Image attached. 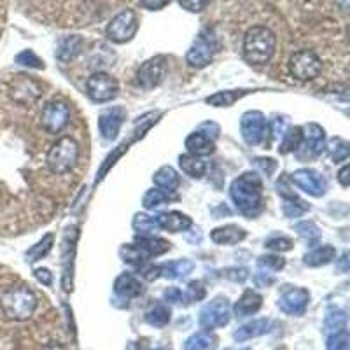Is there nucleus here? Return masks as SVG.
Wrapping results in <instances>:
<instances>
[{"instance_id": "obj_10", "label": "nucleus", "mask_w": 350, "mask_h": 350, "mask_svg": "<svg viewBox=\"0 0 350 350\" xmlns=\"http://www.w3.org/2000/svg\"><path fill=\"white\" fill-rule=\"evenodd\" d=\"M230 301L226 298H215L212 299L208 305L200 314V324L205 329H217V327H224L230 323Z\"/></svg>"}, {"instance_id": "obj_6", "label": "nucleus", "mask_w": 350, "mask_h": 350, "mask_svg": "<svg viewBox=\"0 0 350 350\" xmlns=\"http://www.w3.org/2000/svg\"><path fill=\"white\" fill-rule=\"evenodd\" d=\"M323 62L310 49H301L295 53L289 60V70L298 81H312L321 74Z\"/></svg>"}, {"instance_id": "obj_13", "label": "nucleus", "mask_w": 350, "mask_h": 350, "mask_svg": "<svg viewBox=\"0 0 350 350\" xmlns=\"http://www.w3.org/2000/svg\"><path fill=\"white\" fill-rule=\"evenodd\" d=\"M240 130H242V137L245 140V144H249V146H258L267 137V120H265V116L259 111H249L242 116Z\"/></svg>"}, {"instance_id": "obj_31", "label": "nucleus", "mask_w": 350, "mask_h": 350, "mask_svg": "<svg viewBox=\"0 0 350 350\" xmlns=\"http://www.w3.org/2000/svg\"><path fill=\"white\" fill-rule=\"evenodd\" d=\"M299 144H301V128H287V130L284 131L279 151L282 152V154H289V152L298 151Z\"/></svg>"}, {"instance_id": "obj_24", "label": "nucleus", "mask_w": 350, "mask_h": 350, "mask_svg": "<svg viewBox=\"0 0 350 350\" xmlns=\"http://www.w3.org/2000/svg\"><path fill=\"white\" fill-rule=\"evenodd\" d=\"M186 148L189 151V154L196 156V158H200V156H208L215 151L214 140L205 135V133H202V131H195V133L187 137Z\"/></svg>"}, {"instance_id": "obj_36", "label": "nucleus", "mask_w": 350, "mask_h": 350, "mask_svg": "<svg viewBox=\"0 0 350 350\" xmlns=\"http://www.w3.org/2000/svg\"><path fill=\"white\" fill-rule=\"evenodd\" d=\"M167 200L168 195L161 191V189H149V191L144 195L142 205L148 208V211H154V208H159L161 205H165Z\"/></svg>"}, {"instance_id": "obj_29", "label": "nucleus", "mask_w": 350, "mask_h": 350, "mask_svg": "<svg viewBox=\"0 0 350 350\" xmlns=\"http://www.w3.org/2000/svg\"><path fill=\"white\" fill-rule=\"evenodd\" d=\"M179 165L180 168H183L184 174L193 177V179H202L203 175H205V170H207V167H205V163H203L202 159L196 158V156L193 154L180 156Z\"/></svg>"}, {"instance_id": "obj_41", "label": "nucleus", "mask_w": 350, "mask_h": 350, "mask_svg": "<svg viewBox=\"0 0 350 350\" xmlns=\"http://www.w3.org/2000/svg\"><path fill=\"white\" fill-rule=\"evenodd\" d=\"M205 298V287H203L202 282L195 280L187 286L186 293H183V299H186V303L200 301V299Z\"/></svg>"}, {"instance_id": "obj_54", "label": "nucleus", "mask_w": 350, "mask_h": 350, "mask_svg": "<svg viewBox=\"0 0 350 350\" xmlns=\"http://www.w3.org/2000/svg\"><path fill=\"white\" fill-rule=\"evenodd\" d=\"M350 168H349V165H343L342 167V170L338 172V180H340V184H342L343 187H349V184H350Z\"/></svg>"}, {"instance_id": "obj_56", "label": "nucleus", "mask_w": 350, "mask_h": 350, "mask_svg": "<svg viewBox=\"0 0 350 350\" xmlns=\"http://www.w3.org/2000/svg\"><path fill=\"white\" fill-rule=\"evenodd\" d=\"M347 262H349V256L343 254L342 261H340V265H338V268L343 271V273H347V271H349V265H347Z\"/></svg>"}, {"instance_id": "obj_17", "label": "nucleus", "mask_w": 350, "mask_h": 350, "mask_svg": "<svg viewBox=\"0 0 350 350\" xmlns=\"http://www.w3.org/2000/svg\"><path fill=\"white\" fill-rule=\"evenodd\" d=\"M124 121L123 109H109L98 116V130L100 135L105 140H114L121 130V124Z\"/></svg>"}, {"instance_id": "obj_51", "label": "nucleus", "mask_w": 350, "mask_h": 350, "mask_svg": "<svg viewBox=\"0 0 350 350\" xmlns=\"http://www.w3.org/2000/svg\"><path fill=\"white\" fill-rule=\"evenodd\" d=\"M270 126H271V133H273V139H275V140H277V139H282L284 131H286V124H284V121L277 118V120L271 121Z\"/></svg>"}, {"instance_id": "obj_27", "label": "nucleus", "mask_w": 350, "mask_h": 350, "mask_svg": "<svg viewBox=\"0 0 350 350\" xmlns=\"http://www.w3.org/2000/svg\"><path fill=\"white\" fill-rule=\"evenodd\" d=\"M193 268H195V265L191 261L179 259V261H172L158 267V275L165 277V279H184L186 275L191 273Z\"/></svg>"}, {"instance_id": "obj_53", "label": "nucleus", "mask_w": 350, "mask_h": 350, "mask_svg": "<svg viewBox=\"0 0 350 350\" xmlns=\"http://www.w3.org/2000/svg\"><path fill=\"white\" fill-rule=\"evenodd\" d=\"M254 280L259 287H267V286H270V284L275 282V279L273 277H270V273H258L256 275Z\"/></svg>"}, {"instance_id": "obj_30", "label": "nucleus", "mask_w": 350, "mask_h": 350, "mask_svg": "<svg viewBox=\"0 0 350 350\" xmlns=\"http://www.w3.org/2000/svg\"><path fill=\"white\" fill-rule=\"evenodd\" d=\"M215 340L214 334L200 331V333L193 334L191 338H187L184 343V350H214L215 349Z\"/></svg>"}, {"instance_id": "obj_58", "label": "nucleus", "mask_w": 350, "mask_h": 350, "mask_svg": "<svg viewBox=\"0 0 350 350\" xmlns=\"http://www.w3.org/2000/svg\"><path fill=\"white\" fill-rule=\"evenodd\" d=\"M156 350H168V349H156Z\"/></svg>"}, {"instance_id": "obj_48", "label": "nucleus", "mask_w": 350, "mask_h": 350, "mask_svg": "<svg viewBox=\"0 0 350 350\" xmlns=\"http://www.w3.org/2000/svg\"><path fill=\"white\" fill-rule=\"evenodd\" d=\"M168 4H170V0H140V8L148 9V11H161Z\"/></svg>"}, {"instance_id": "obj_45", "label": "nucleus", "mask_w": 350, "mask_h": 350, "mask_svg": "<svg viewBox=\"0 0 350 350\" xmlns=\"http://www.w3.org/2000/svg\"><path fill=\"white\" fill-rule=\"evenodd\" d=\"M267 247H268V249H271V251L287 252V251H291V249H293V242H291L289 239H286V237H277V239L268 240Z\"/></svg>"}, {"instance_id": "obj_33", "label": "nucleus", "mask_w": 350, "mask_h": 350, "mask_svg": "<svg viewBox=\"0 0 350 350\" xmlns=\"http://www.w3.org/2000/svg\"><path fill=\"white\" fill-rule=\"evenodd\" d=\"M247 92L240 90V92H221V93H215V95L208 96L207 98V104L214 105V107H230L240 98V96L245 95Z\"/></svg>"}, {"instance_id": "obj_3", "label": "nucleus", "mask_w": 350, "mask_h": 350, "mask_svg": "<svg viewBox=\"0 0 350 350\" xmlns=\"http://www.w3.org/2000/svg\"><path fill=\"white\" fill-rule=\"evenodd\" d=\"M0 306L9 321H27L33 315L37 308V298L32 289L25 286L11 287L0 298Z\"/></svg>"}, {"instance_id": "obj_18", "label": "nucleus", "mask_w": 350, "mask_h": 350, "mask_svg": "<svg viewBox=\"0 0 350 350\" xmlns=\"http://www.w3.org/2000/svg\"><path fill=\"white\" fill-rule=\"evenodd\" d=\"M156 219H158L159 230H167L170 233H180V231H186L193 226L191 217H187L183 212H165Z\"/></svg>"}, {"instance_id": "obj_9", "label": "nucleus", "mask_w": 350, "mask_h": 350, "mask_svg": "<svg viewBox=\"0 0 350 350\" xmlns=\"http://www.w3.org/2000/svg\"><path fill=\"white\" fill-rule=\"evenodd\" d=\"M70 121V109L64 100H51L44 105L40 124L48 133H60Z\"/></svg>"}, {"instance_id": "obj_37", "label": "nucleus", "mask_w": 350, "mask_h": 350, "mask_svg": "<svg viewBox=\"0 0 350 350\" xmlns=\"http://www.w3.org/2000/svg\"><path fill=\"white\" fill-rule=\"evenodd\" d=\"M349 142L342 139H334L331 142V156H333L334 163H342L349 159Z\"/></svg>"}, {"instance_id": "obj_15", "label": "nucleus", "mask_w": 350, "mask_h": 350, "mask_svg": "<svg viewBox=\"0 0 350 350\" xmlns=\"http://www.w3.org/2000/svg\"><path fill=\"white\" fill-rule=\"evenodd\" d=\"M293 183L295 186H298L301 191L308 193L310 196H323L326 193V180L319 172L308 170V168H301V170H296L293 174Z\"/></svg>"}, {"instance_id": "obj_7", "label": "nucleus", "mask_w": 350, "mask_h": 350, "mask_svg": "<svg viewBox=\"0 0 350 350\" xmlns=\"http://www.w3.org/2000/svg\"><path fill=\"white\" fill-rule=\"evenodd\" d=\"M86 92L88 96L96 102V104H105V102H111L118 96L120 92V86H118V81L112 76L105 74V72H96L93 74L86 83Z\"/></svg>"}, {"instance_id": "obj_57", "label": "nucleus", "mask_w": 350, "mask_h": 350, "mask_svg": "<svg viewBox=\"0 0 350 350\" xmlns=\"http://www.w3.org/2000/svg\"><path fill=\"white\" fill-rule=\"evenodd\" d=\"M336 4L342 8V11H347V8H349V0H336Z\"/></svg>"}, {"instance_id": "obj_2", "label": "nucleus", "mask_w": 350, "mask_h": 350, "mask_svg": "<svg viewBox=\"0 0 350 350\" xmlns=\"http://www.w3.org/2000/svg\"><path fill=\"white\" fill-rule=\"evenodd\" d=\"M230 195L233 203L243 214H254L261 207L262 183L254 172H245L239 175L230 187Z\"/></svg>"}, {"instance_id": "obj_20", "label": "nucleus", "mask_w": 350, "mask_h": 350, "mask_svg": "<svg viewBox=\"0 0 350 350\" xmlns=\"http://www.w3.org/2000/svg\"><path fill=\"white\" fill-rule=\"evenodd\" d=\"M135 247L142 252V256L146 259L154 258V256H161L167 251H170V243H168L167 240L158 239V237L152 235H140L139 239H137Z\"/></svg>"}, {"instance_id": "obj_52", "label": "nucleus", "mask_w": 350, "mask_h": 350, "mask_svg": "<svg viewBox=\"0 0 350 350\" xmlns=\"http://www.w3.org/2000/svg\"><path fill=\"white\" fill-rule=\"evenodd\" d=\"M165 299L170 303H177L183 301V291L175 289V287H170V289L165 291Z\"/></svg>"}, {"instance_id": "obj_40", "label": "nucleus", "mask_w": 350, "mask_h": 350, "mask_svg": "<svg viewBox=\"0 0 350 350\" xmlns=\"http://www.w3.org/2000/svg\"><path fill=\"white\" fill-rule=\"evenodd\" d=\"M121 256H123L124 262H128V265H135V267H140L144 261H148L135 245L123 247V249H121Z\"/></svg>"}, {"instance_id": "obj_12", "label": "nucleus", "mask_w": 350, "mask_h": 350, "mask_svg": "<svg viewBox=\"0 0 350 350\" xmlns=\"http://www.w3.org/2000/svg\"><path fill=\"white\" fill-rule=\"evenodd\" d=\"M324 140H326V133H324L323 126H319L317 123L306 124L301 130V144L298 148V156L303 159L317 158L324 151Z\"/></svg>"}, {"instance_id": "obj_50", "label": "nucleus", "mask_w": 350, "mask_h": 350, "mask_svg": "<svg viewBox=\"0 0 350 350\" xmlns=\"http://www.w3.org/2000/svg\"><path fill=\"white\" fill-rule=\"evenodd\" d=\"M33 275H36V279L39 280L40 284H44V286H51L53 284V273L48 268H37V270L33 271Z\"/></svg>"}, {"instance_id": "obj_1", "label": "nucleus", "mask_w": 350, "mask_h": 350, "mask_svg": "<svg viewBox=\"0 0 350 350\" xmlns=\"http://www.w3.org/2000/svg\"><path fill=\"white\" fill-rule=\"evenodd\" d=\"M277 48V37L267 27H252L243 37V58L247 64L261 67L267 65Z\"/></svg>"}, {"instance_id": "obj_38", "label": "nucleus", "mask_w": 350, "mask_h": 350, "mask_svg": "<svg viewBox=\"0 0 350 350\" xmlns=\"http://www.w3.org/2000/svg\"><path fill=\"white\" fill-rule=\"evenodd\" d=\"M327 350H349V331H336L327 338Z\"/></svg>"}, {"instance_id": "obj_43", "label": "nucleus", "mask_w": 350, "mask_h": 350, "mask_svg": "<svg viewBox=\"0 0 350 350\" xmlns=\"http://www.w3.org/2000/svg\"><path fill=\"white\" fill-rule=\"evenodd\" d=\"M259 267L265 268L267 271H280L286 267V261L280 256H261Z\"/></svg>"}, {"instance_id": "obj_49", "label": "nucleus", "mask_w": 350, "mask_h": 350, "mask_svg": "<svg viewBox=\"0 0 350 350\" xmlns=\"http://www.w3.org/2000/svg\"><path fill=\"white\" fill-rule=\"evenodd\" d=\"M224 277L233 282H243L247 279V270L243 268H230V270L224 271Z\"/></svg>"}, {"instance_id": "obj_25", "label": "nucleus", "mask_w": 350, "mask_h": 350, "mask_svg": "<svg viewBox=\"0 0 350 350\" xmlns=\"http://www.w3.org/2000/svg\"><path fill=\"white\" fill-rule=\"evenodd\" d=\"M262 305V298L256 293V291H245L242 296H240L239 301L235 303L233 306V310H235L237 317H249V315L256 314V312L261 308Z\"/></svg>"}, {"instance_id": "obj_44", "label": "nucleus", "mask_w": 350, "mask_h": 350, "mask_svg": "<svg viewBox=\"0 0 350 350\" xmlns=\"http://www.w3.org/2000/svg\"><path fill=\"white\" fill-rule=\"evenodd\" d=\"M305 211L306 205H303V202L296 200L295 196H289V200H286V203H284V214H286L287 217H298V215H301Z\"/></svg>"}, {"instance_id": "obj_55", "label": "nucleus", "mask_w": 350, "mask_h": 350, "mask_svg": "<svg viewBox=\"0 0 350 350\" xmlns=\"http://www.w3.org/2000/svg\"><path fill=\"white\" fill-rule=\"evenodd\" d=\"M40 350H65V349H64V345H62V343L49 342V343H46V345H44Z\"/></svg>"}, {"instance_id": "obj_32", "label": "nucleus", "mask_w": 350, "mask_h": 350, "mask_svg": "<svg viewBox=\"0 0 350 350\" xmlns=\"http://www.w3.org/2000/svg\"><path fill=\"white\" fill-rule=\"evenodd\" d=\"M146 321H148V324H151V326L154 327L167 326V324L170 323V310H168L165 305L158 303V305L152 306L151 310H148Z\"/></svg>"}, {"instance_id": "obj_5", "label": "nucleus", "mask_w": 350, "mask_h": 350, "mask_svg": "<svg viewBox=\"0 0 350 350\" xmlns=\"http://www.w3.org/2000/svg\"><path fill=\"white\" fill-rule=\"evenodd\" d=\"M137 30H139V20H137L135 11L126 9V11H121L120 14L112 18L105 32H107L109 40L116 44H124L130 42L135 37Z\"/></svg>"}, {"instance_id": "obj_47", "label": "nucleus", "mask_w": 350, "mask_h": 350, "mask_svg": "<svg viewBox=\"0 0 350 350\" xmlns=\"http://www.w3.org/2000/svg\"><path fill=\"white\" fill-rule=\"evenodd\" d=\"M296 231H298L303 239H308V240L317 239L319 237V228L315 226L314 223H299L298 226H296Z\"/></svg>"}, {"instance_id": "obj_19", "label": "nucleus", "mask_w": 350, "mask_h": 350, "mask_svg": "<svg viewBox=\"0 0 350 350\" xmlns=\"http://www.w3.org/2000/svg\"><path fill=\"white\" fill-rule=\"evenodd\" d=\"M271 327H273V323L268 321V319H256L252 323H247L242 327H239L235 331V334H233V338L237 342H247V340L258 338V336L270 333Z\"/></svg>"}, {"instance_id": "obj_14", "label": "nucleus", "mask_w": 350, "mask_h": 350, "mask_svg": "<svg viewBox=\"0 0 350 350\" xmlns=\"http://www.w3.org/2000/svg\"><path fill=\"white\" fill-rule=\"evenodd\" d=\"M165 74V58L163 56H156L151 58L137 72V84L144 90H152L163 81Z\"/></svg>"}, {"instance_id": "obj_42", "label": "nucleus", "mask_w": 350, "mask_h": 350, "mask_svg": "<svg viewBox=\"0 0 350 350\" xmlns=\"http://www.w3.org/2000/svg\"><path fill=\"white\" fill-rule=\"evenodd\" d=\"M16 64L25 65V67L32 68H44V62L39 60V56L32 51V49H25L16 56Z\"/></svg>"}, {"instance_id": "obj_39", "label": "nucleus", "mask_w": 350, "mask_h": 350, "mask_svg": "<svg viewBox=\"0 0 350 350\" xmlns=\"http://www.w3.org/2000/svg\"><path fill=\"white\" fill-rule=\"evenodd\" d=\"M347 329V315L345 312H334L326 317V331L336 333V331Z\"/></svg>"}, {"instance_id": "obj_23", "label": "nucleus", "mask_w": 350, "mask_h": 350, "mask_svg": "<svg viewBox=\"0 0 350 350\" xmlns=\"http://www.w3.org/2000/svg\"><path fill=\"white\" fill-rule=\"evenodd\" d=\"M84 40L79 36H67L60 39L58 46H56V58L60 62H70L74 60L81 51H83Z\"/></svg>"}, {"instance_id": "obj_21", "label": "nucleus", "mask_w": 350, "mask_h": 350, "mask_svg": "<svg viewBox=\"0 0 350 350\" xmlns=\"http://www.w3.org/2000/svg\"><path fill=\"white\" fill-rule=\"evenodd\" d=\"M142 284L137 279L135 275L131 273H123L120 275L114 282V293L121 298H137V296L142 295Z\"/></svg>"}, {"instance_id": "obj_11", "label": "nucleus", "mask_w": 350, "mask_h": 350, "mask_svg": "<svg viewBox=\"0 0 350 350\" xmlns=\"http://www.w3.org/2000/svg\"><path fill=\"white\" fill-rule=\"evenodd\" d=\"M11 98L20 105H30L42 96V84L33 77L18 76L9 88Z\"/></svg>"}, {"instance_id": "obj_35", "label": "nucleus", "mask_w": 350, "mask_h": 350, "mask_svg": "<svg viewBox=\"0 0 350 350\" xmlns=\"http://www.w3.org/2000/svg\"><path fill=\"white\" fill-rule=\"evenodd\" d=\"M53 235L51 233H49V235H46L44 237L42 240H40L39 243H36V245L32 247V249H30V251L27 252V259L30 262H36V261H39V259H42L44 256L48 254L49 251H51V247H53Z\"/></svg>"}, {"instance_id": "obj_34", "label": "nucleus", "mask_w": 350, "mask_h": 350, "mask_svg": "<svg viewBox=\"0 0 350 350\" xmlns=\"http://www.w3.org/2000/svg\"><path fill=\"white\" fill-rule=\"evenodd\" d=\"M133 228H135V231H139L140 235H152L154 231L159 230V224L156 217L146 214H137L135 219H133Z\"/></svg>"}, {"instance_id": "obj_22", "label": "nucleus", "mask_w": 350, "mask_h": 350, "mask_svg": "<svg viewBox=\"0 0 350 350\" xmlns=\"http://www.w3.org/2000/svg\"><path fill=\"white\" fill-rule=\"evenodd\" d=\"M245 237H247L245 230L240 226H235V224L215 228V230L211 233L212 242L219 243V245H233V243L242 242Z\"/></svg>"}, {"instance_id": "obj_4", "label": "nucleus", "mask_w": 350, "mask_h": 350, "mask_svg": "<svg viewBox=\"0 0 350 350\" xmlns=\"http://www.w3.org/2000/svg\"><path fill=\"white\" fill-rule=\"evenodd\" d=\"M79 144L70 137H62L51 146L46 156V165L56 175H64L77 165L79 159Z\"/></svg>"}, {"instance_id": "obj_28", "label": "nucleus", "mask_w": 350, "mask_h": 350, "mask_svg": "<svg viewBox=\"0 0 350 350\" xmlns=\"http://www.w3.org/2000/svg\"><path fill=\"white\" fill-rule=\"evenodd\" d=\"M334 256H336L334 247L323 245L319 247V249H314V251L305 256V265L306 267H323V265H327V262L333 261Z\"/></svg>"}, {"instance_id": "obj_16", "label": "nucleus", "mask_w": 350, "mask_h": 350, "mask_svg": "<svg viewBox=\"0 0 350 350\" xmlns=\"http://www.w3.org/2000/svg\"><path fill=\"white\" fill-rule=\"evenodd\" d=\"M310 301V293L303 287L286 291L279 299V308L287 315H303Z\"/></svg>"}, {"instance_id": "obj_26", "label": "nucleus", "mask_w": 350, "mask_h": 350, "mask_svg": "<svg viewBox=\"0 0 350 350\" xmlns=\"http://www.w3.org/2000/svg\"><path fill=\"white\" fill-rule=\"evenodd\" d=\"M152 183H154V186L158 187V189H161V191L168 195V193L177 191L180 179L179 175H177V172L172 167H161L156 172L154 177H152Z\"/></svg>"}, {"instance_id": "obj_46", "label": "nucleus", "mask_w": 350, "mask_h": 350, "mask_svg": "<svg viewBox=\"0 0 350 350\" xmlns=\"http://www.w3.org/2000/svg\"><path fill=\"white\" fill-rule=\"evenodd\" d=\"M180 8L189 12H202L211 4V0H179Z\"/></svg>"}, {"instance_id": "obj_8", "label": "nucleus", "mask_w": 350, "mask_h": 350, "mask_svg": "<svg viewBox=\"0 0 350 350\" xmlns=\"http://www.w3.org/2000/svg\"><path fill=\"white\" fill-rule=\"evenodd\" d=\"M215 48H217L215 37L212 36L211 30H203V32L195 39L191 49L187 51L186 55L187 64L191 65L193 68L207 67V65L212 62V58H214Z\"/></svg>"}]
</instances>
